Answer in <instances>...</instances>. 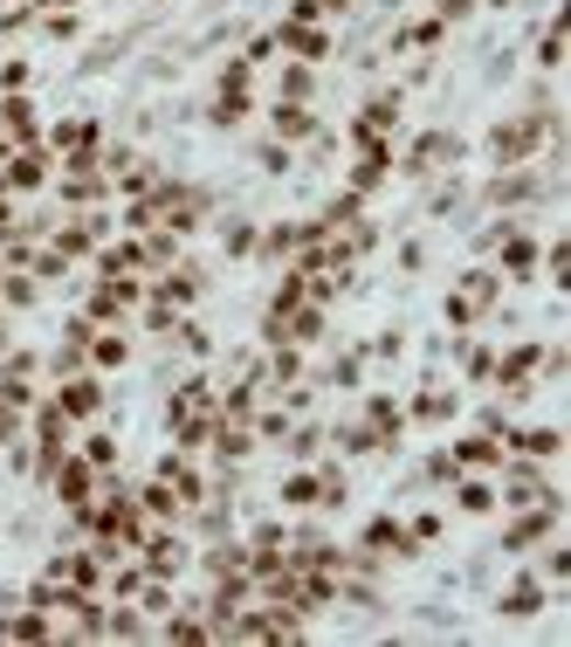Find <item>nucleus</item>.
<instances>
[{
  "label": "nucleus",
  "instance_id": "a18cd8bd",
  "mask_svg": "<svg viewBox=\"0 0 571 647\" xmlns=\"http://www.w3.org/2000/svg\"><path fill=\"white\" fill-rule=\"evenodd\" d=\"M282 21H324V0H290V8H282Z\"/></svg>",
  "mask_w": 571,
  "mask_h": 647
},
{
  "label": "nucleus",
  "instance_id": "79ce46f5",
  "mask_svg": "<svg viewBox=\"0 0 571 647\" xmlns=\"http://www.w3.org/2000/svg\"><path fill=\"white\" fill-rule=\"evenodd\" d=\"M248 83H255V63H242V56L221 63V90H248Z\"/></svg>",
  "mask_w": 571,
  "mask_h": 647
},
{
  "label": "nucleus",
  "instance_id": "b1692460",
  "mask_svg": "<svg viewBox=\"0 0 571 647\" xmlns=\"http://www.w3.org/2000/svg\"><path fill=\"white\" fill-rule=\"evenodd\" d=\"M455 503L469 510V516H489V510H496V482H482V476H455Z\"/></svg>",
  "mask_w": 571,
  "mask_h": 647
},
{
  "label": "nucleus",
  "instance_id": "c756f323",
  "mask_svg": "<svg viewBox=\"0 0 571 647\" xmlns=\"http://www.w3.org/2000/svg\"><path fill=\"white\" fill-rule=\"evenodd\" d=\"M331 442H337V448H345V455H372V448H385V442H379V434H372L366 421H345V427H337V434H331Z\"/></svg>",
  "mask_w": 571,
  "mask_h": 647
},
{
  "label": "nucleus",
  "instance_id": "393cba45",
  "mask_svg": "<svg viewBox=\"0 0 571 647\" xmlns=\"http://www.w3.org/2000/svg\"><path fill=\"white\" fill-rule=\"evenodd\" d=\"M103 634L111 640H145V613L132 600H111V613H103Z\"/></svg>",
  "mask_w": 571,
  "mask_h": 647
},
{
  "label": "nucleus",
  "instance_id": "f03ea898",
  "mask_svg": "<svg viewBox=\"0 0 571 647\" xmlns=\"http://www.w3.org/2000/svg\"><path fill=\"white\" fill-rule=\"evenodd\" d=\"M48 166H56V152H48V145H14L8 166H0V193H8V200L42 193L48 187Z\"/></svg>",
  "mask_w": 571,
  "mask_h": 647
},
{
  "label": "nucleus",
  "instance_id": "de8ad7c7",
  "mask_svg": "<svg viewBox=\"0 0 571 647\" xmlns=\"http://www.w3.org/2000/svg\"><path fill=\"white\" fill-rule=\"evenodd\" d=\"M242 63H276V35H255V42H248V56H242Z\"/></svg>",
  "mask_w": 571,
  "mask_h": 647
},
{
  "label": "nucleus",
  "instance_id": "a211bd4d",
  "mask_svg": "<svg viewBox=\"0 0 571 647\" xmlns=\"http://www.w3.org/2000/svg\"><path fill=\"white\" fill-rule=\"evenodd\" d=\"M366 427L379 434L385 448H393L400 434H406V413H400V400H385V393H372V400H366Z\"/></svg>",
  "mask_w": 571,
  "mask_h": 647
},
{
  "label": "nucleus",
  "instance_id": "f3484780",
  "mask_svg": "<svg viewBox=\"0 0 571 647\" xmlns=\"http://www.w3.org/2000/svg\"><path fill=\"white\" fill-rule=\"evenodd\" d=\"M448 455H455V469L482 476V469H496V461H503V442H496V434H469V442H455Z\"/></svg>",
  "mask_w": 571,
  "mask_h": 647
},
{
  "label": "nucleus",
  "instance_id": "412c9836",
  "mask_svg": "<svg viewBox=\"0 0 571 647\" xmlns=\"http://www.w3.org/2000/svg\"><path fill=\"white\" fill-rule=\"evenodd\" d=\"M282 338L290 345H317L324 338V303H296L290 317H282Z\"/></svg>",
  "mask_w": 571,
  "mask_h": 647
},
{
  "label": "nucleus",
  "instance_id": "58836bf2",
  "mask_svg": "<svg viewBox=\"0 0 571 647\" xmlns=\"http://www.w3.org/2000/svg\"><path fill=\"white\" fill-rule=\"evenodd\" d=\"M564 63V29L551 21V29H544V42H537V69H558Z\"/></svg>",
  "mask_w": 571,
  "mask_h": 647
},
{
  "label": "nucleus",
  "instance_id": "6e6552de",
  "mask_svg": "<svg viewBox=\"0 0 571 647\" xmlns=\"http://www.w3.org/2000/svg\"><path fill=\"white\" fill-rule=\"evenodd\" d=\"M276 48H290L296 63L317 69V63L331 56V29H324V21H282V29H276Z\"/></svg>",
  "mask_w": 571,
  "mask_h": 647
},
{
  "label": "nucleus",
  "instance_id": "f257e3e1",
  "mask_svg": "<svg viewBox=\"0 0 571 647\" xmlns=\"http://www.w3.org/2000/svg\"><path fill=\"white\" fill-rule=\"evenodd\" d=\"M138 565H145V579H179V572H187V565H193V545H187V537H179L172 524H159V531H145V545L132 551Z\"/></svg>",
  "mask_w": 571,
  "mask_h": 647
},
{
  "label": "nucleus",
  "instance_id": "473e14b6",
  "mask_svg": "<svg viewBox=\"0 0 571 647\" xmlns=\"http://www.w3.org/2000/svg\"><path fill=\"white\" fill-rule=\"evenodd\" d=\"M440 35H448V29H440V21L427 14V21H413V29H400L393 48H440Z\"/></svg>",
  "mask_w": 571,
  "mask_h": 647
},
{
  "label": "nucleus",
  "instance_id": "ea45409f",
  "mask_svg": "<svg viewBox=\"0 0 571 647\" xmlns=\"http://www.w3.org/2000/svg\"><path fill=\"white\" fill-rule=\"evenodd\" d=\"M255 166H262V172H290L296 159H290V145H282V138H269L262 152H255Z\"/></svg>",
  "mask_w": 571,
  "mask_h": 647
},
{
  "label": "nucleus",
  "instance_id": "09e8293b",
  "mask_svg": "<svg viewBox=\"0 0 571 647\" xmlns=\"http://www.w3.org/2000/svg\"><path fill=\"white\" fill-rule=\"evenodd\" d=\"M14 227H21V207H14L8 193H0V242H8V235H14Z\"/></svg>",
  "mask_w": 571,
  "mask_h": 647
},
{
  "label": "nucleus",
  "instance_id": "f704fd0d",
  "mask_svg": "<svg viewBox=\"0 0 571 647\" xmlns=\"http://www.w3.org/2000/svg\"><path fill=\"white\" fill-rule=\"evenodd\" d=\"M276 448H290V461H310V455L324 448V427H290V434H282Z\"/></svg>",
  "mask_w": 571,
  "mask_h": 647
},
{
  "label": "nucleus",
  "instance_id": "c9c22d12",
  "mask_svg": "<svg viewBox=\"0 0 571 647\" xmlns=\"http://www.w3.org/2000/svg\"><path fill=\"white\" fill-rule=\"evenodd\" d=\"M310 90H317L310 63H290V69H282V97H290V103H310Z\"/></svg>",
  "mask_w": 571,
  "mask_h": 647
},
{
  "label": "nucleus",
  "instance_id": "1a4fd4ad",
  "mask_svg": "<svg viewBox=\"0 0 571 647\" xmlns=\"http://www.w3.org/2000/svg\"><path fill=\"white\" fill-rule=\"evenodd\" d=\"M269 132H276L282 145H310V138L324 132V124H317V111H310V103H290V97H276V103H269Z\"/></svg>",
  "mask_w": 571,
  "mask_h": 647
},
{
  "label": "nucleus",
  "instance_id": "9b49d317",
  "mask_svg": "<svg viewBox=\"0 0 571 647\" xmlns=\"http://www.w3.org/2000/svg\"><path fill=\"white\" fill-rule=\"evenodd\" d=\"M385 179H393V145H385V138L358 145V166H351V179H345V187H351V193H379Z\"/></svg>",
  "mask_w": 571,
  "mask_h": 647
},
{
  "label": "nucleus",
  "instance_id": "dca6fc26",
  "mask_svg": "<svg viewBox=\"0 0 571 647\" xmlns=\"http://www.w3.org/2000/svg\"><path fill=\"white\" fill-rule=\"evenodd\" d=\"M537 606H544V585H537L530 572H524V579H510V585L496 592V613H503V620H530Z\"/></svg>",
  "mask_w": 571,
  "mask_h": 647
},
{
  "label": "nucleus",
  "instance_id": "72a5a7b5",
  "mask_svg": "<svg viewBox=\"0 0 571 647\" xmlns=\"http://www.w3.org/2000/svg\"><path fill=\"white\" fill-rule=\"evenodd\" d=\"M255 235H262V227H255V221H227V227H221V248H227V255H235V263H242V255H255Z\"/></svg>",
  "mask_w": 571,
  "mask_h": 647
},
{
  "label": "nucleus",
  "instance_id": "6ab92c4d",
  "mask_svg": "<svg viewBox=\"0 0 571 647\" xmlns=\"http://www.w3.org/2000/svg\"><path fill=\"white\" fill-rule=\"evenodd\" d=\"M248 90H214V103H206V124H214V132H235V124H248Z\"/></svg>",
  "mask_w": 571,
  "mask_h": 647
},
{
  "label": "nucleus",
  "instance_id": "cd10ccee",
  "mask_svg": "<svg viewBox=\"0 0 571 647\" xmlns=\"http://www.w3.org/2000/svg\"><path fill=\"white\" fill-rule=\"evenodd\" d=\"M35 290H42V282H35L29 269H0V303H8V310H29Z\"/></svg>",
  "mask_w": 571,
  "mask_h": 647
},
{
  "label": "nucleus",
  "instance_id": "20e7f679",
  "mask_svg": "<svg viewBox=\"0 0 571 647\" xmlns=\"http://www.w3.org/2000/svg\"><path fill=\"white\" fill-rule=\"evenodd\" d=\"M400 111H406V97H400V90H379L366 111L351 118V152L372 145V138H393V132H400Z\"/></svg>",
  "mask_w": 571,
  "mask_h": 647
},
{
  "label": "nucleus",
  "instance_id": "423d86ee",
  "mask_svg": "<svg viewBox=\"0 0 571 647\" xmlns=\"http://www.w3.org/2000/svg\"><path fill=\"white\" fill-rule=\"evenodd\" d=\"M544 489H551V476L537 469L530 455H510V476H503V489H496V503H510V510H530Z\"/></svg>",
  "mask_w": 571,
  "mask_h": 647
},
{
  "label": "nucleus",
  "instance_id": "2eb2a0df",
  "mask_svg": "<svg viewBox=\"0 0 571 647\" xmlns=\"http://www.w3.org/2000/svg\"><path fill=\"white\" fill-rule=\"evenodd\" d=\"M124 358H132V338H124V324H97V338H90V366H97V372H117Z\"/></svg>",
  "mask_w": 571,
  "mask_h": 647
},
{
  "label": "nucleus",
  "instance_id": "7ed1b4c3",
  "mask_svg": "<svg viewBox=\"0 0 571 647\" xmlns=\"http://www.w3.org/2000/svg\"><path fill=\"white\" fill-rule=\"evenodd\" d=\"M56 406L69 413L76 427H83V421H97V413L111 406V393H103V379H97V372H69V379H56Z\"/></svg>",
  "mask_w": 571,
  "mask_h": 647
},
{
  "label": "nucleus",
  "instance_id": "a19ab883",
  "mask_svg": "<svg viewBox=\"0 0 571 647\" xmlns=\"http://www.w3.org/2000/svg\"><path fill=\"white\" fill-rule=\"evenodd\" d=\"M255 442H282V434H290V413H255Z\"/></svg>",
  "mask_w": 571,
  "mask_h": 647
},
{
  "label": "nucleus",
  "instance_id": "0eeeda50",
  "mask_svg": "<svg viewBox=\"0 0 571 647\" xmlns=\"http://www.w3.org/2000/svg\"><path fill=\"white\" fill-rule=\"evenodd\" d=\"M461 159V138L455 132H427V138H413V152H406V179H427V172H440V166H455Z\"/></svg>",
  "mask_w": 571,
  "mask_h": 647
},
{
  "label": "nucleus",
  "instance_id": "603ef678",
  "mask_svg": "<svg viewBox=\"0 0 571 647\" xmlns=\"http://www.w3.org/2000/svg\"><path fill=\"white\" fill-rule=\"evenodd\" d=\"M14 345V331H8V317H0V352H8Z\"/></svg>",
  "mask_w": 571,
  "mask_h": 647
},
{
  "label": "nucleus",
  "instance_id": "2f4dec72",
  "mask_svg": "<svg viewBox=\"0 0 571 647\" xmlns=\"http://www.w3.org/2000/svg\"><path fill=\"white\" fill-rule=\"evenodd\" d=\"M69 269H76V263H69V255H56V248H35V255H29V276H35V282H63Z\"/></svg>",
  "mask_w": 571,
  "mask_h": 647
},
{
  "label": "nucleus",
  "instance_id": "f8f14e48",
  "mask_svg": "<svg viewBox=\"0 0 571 647\" xmlns=\"http://www.w3.org/2000/svg\"><path fill=\"white\" fill-rule=\"evenodd\" d=\"M496 248H503V269H496V276H516V282H530V276H537V255H544V248H537V235L510 227V235H503Z\"/></svg>",
  "mask_w": 571,
  "mask_h": 647
},
{
  "label": "nucleus",
  "instance_id": "c03bdc74",
  "mask_svg": "<svg viewBox=\"0 0 571 647\" xmlns=\"http://www.w3.org/2000/svg\"><path fill=\"white\" fill-rule=\"evenodd\" d=\"M29 21H35V8H29V0H21V8H8V14H0V35H21V29H29Z\"/></svg>",
  "mask_w": 571,
  "mask_h": 647
},
{
  "label": "nucleus",
  "instance_id": "3c124183",
  "mask_svg": "<svg viewBox=\"0 0 571 647\" xmlns=\"http://www.w3.org/2000/svg\"><path fill=\"white\" fill-rule=\"evenodd\" d=\"M358 8V0H324V14H351Z\"/></svg>",
  "mask_w": 571,
  "mask_h": 647
},
{
  "label": "nucleus",
  "instance_id": "c85d7f7f",
  "mask_svg": "<svg viewBox=\"0 0 571 647\" xmlns=\"http://www.w3.org/2000/svg\"><path fill=\"white\" fill-rule=\"evenodd\" d=\"M276 497H282V510H317V476L290 469V476H282V489H276Z\"/></svg>",
  "mask_w": 571,
  "mask_h": 647
},
{
  "label": "nucleus",
  "instance_id": "37998d69",
  "mask_svg": "<svg viewBox=\"0 0 571 647\" xmlns=\"http://www.w3.org/2000/svg\"><path fill=\"white\" fill-rule=\"evenodd\" d=\"M358 372H366V358H358V352H345V358L331 366V386H358Z\"/></svg>",
  "mask_w": 571,
  "mask_h": 647
},
{
  "label": "nucleus",
  "instance_id": "aec40b11",
  "mask_svg": "<svg viewBox=\"0 0 571 647\" xmlns=\"http://www.w3.org/2000/svg\"><path fill=\"white\" fill-rule=\"evenodd\" d=\"M455 297H461V303H469L475 317H482V310L503 297V276H496V269H469V276H461V290H455Z\"/></svg>",
  "mask_w": 571,
  "mask_h": 647
},
{
  "label": "nucleus",
  "instance_id": "4be33fe9",
  "mask_svg": "<svg viewBox=\"0 0 571 647\" xmlns=\"http://www.w3.org/2000/svg\"><path fill=\"white\" fill-rule=\"evenodd\" d=\"M324 227H331V235H345V227H358V221H366V193H331V207H324V214H317Z\"/></svg>",
  "mask_w": 571,
  "mask_h": 647
},
{
  "label": "nucleus",
  "instance_id": "39448f33",
  "mask_svg": "<svg viewBox=\"0 0 571 647\" xmlns=\"http://www.w3.org/2000/svg\"><path fill=\"white\" fill-rule=\"evenodd\" d=\"M48 497H56L63 510H83V503H97V469H90V461L69 448V455H63V469L48 476Z\"/></svg>",
  "mask_w": 571,
  "mask_h": 647
},
{
  "label": "nucleus",
  "instance_id": "e433bc0d",
  "mask_svg": "<svg viewBox=\"0 0 571 647\" xmlns=\"http://www.w3.org/2000/svg\"><path fill=\"white\" fill-rule=\"evenodd\" d=\"M455 413V393H421L413 400V421H448Z\"/></svg>",
  "mask_w": 571,
  "mask_h": 647
},
{
  "label": "nucleus",
  "instance_id": "5701e85b",
  "mask_svg": "<svg viewBox=\"0 0 571 647\" xmlns=\"http://www.w3.org/2000/svg\"><path fill=\"white\" fill-rule=\"evenodd\" d=\"M255 255H269V263H290V255H296V221H269L262 235H255Z\"/></svg>",
  "mask_w": 571,
  "mask_h": 647
},
{
  "label": "nucleus",
  "instance_id": "49530a36",
  "mask_svg": "<svg viewBox=\"0 0 571 647\" xmlns=\"http://www.w3.org/2000/svg\"><path fill=\"white\" fill-rule=\"evenodd\" d=\"M551 282H558V290H564V282H571V248H564V242L551 248Z\"/></svg>",
  "mask_w": 571,
  "mask_h": 647
},
{
  "label": "nucleus",
  "instance_id": "8fccbe9b",
  "mask_svg": "<svg viewBox=\"0 0 571 647\" xmlns=\"http://www.w3.org/2000/svg\"><path fill=\"white\" fill-rule=\"evenodd\" d=\"M564 572H571V551L551 545V558H544V579H564Z\"/></svg>",
  "mask_w": 571,
  "mask_h": 647
},
{
  "label": "nucleus",
  "instance_id": "bb28decb",
  "mask_svg": "<svg viewBox=\"0 0 571 647\" xmlns=\"http://www.w3.org/2000/svg\"><path fill=\"white\" fill-rule=\"evenodd\" d=\"M296 303H310V282H303V269L290 263V269H282V282H276V297H269V310H276V317H290Z\"/></svg>",
  "mask_w": 571,
  "mask_h": 647
},
{
  "label": "nucleus",
  "instance_id": "a878e982",
  "mask_svg": "<svg viewBox=\"0 0 571 647\" xmlns=\"http://www.w3.org/2000/svg\"><path fill=\"white\" fill-rule=\"evenodd\" d=\"M76 455H83V461H90L97 476H103V469H117V434H103V427H90L83 442H76Z\"/></svg>",
  "mask_w": 571,
  "mask_h": 647
},
{
  "label": "nucleus",
  "instance_id": "7c9ffc66",
  "mask_svg": "<svg viewBox=\"0 0 571 647\" xmlns=\"http://www.w3.org/2000/svg\"><path fill=\"white\" fill-rule=\"evenodd\" d=\"M35 372H42L35 352H8L0 358V386H35Z\"/></svg>",
  "mask_w": 571,
  "mask_h": 647
},
{
  "label": "nucleus",
  "instance_id": "4468645a",
  "mask_svg": "<svg viewBox=\"0 0 571 647\" xmlns=\"http://www.w3.org/2000/svg\"><path fill=\"white\" fill-rule=\"evenodd\" d=\"M214 421H221V413H172V421H166L172 427V448L179 455H200L206 442H214Z\"/></svg>",
  "mask_w": 571,
  "mask_h": 647
},
{
  "label": "nucleus",
  "instance_id": "4c0bfd02",
  "mask_svg": "<svg viewBox=\"0 0 571 647\" xmlns=\"http://www.w3.org/2000/svg\"><path fill=\"white\" fill-rule=\"evenodd\" d=\"M21 434H29V413H21V406H8V400H0V448H14V442H21Z\"/></svg>",
  "mask_w": 571,
  "mask_h": 647
},
{
  "label": "nucleus",
  "instance_id": "ddd939ff",
  "mask_svg": "<svg viewBox=\"0 0 571 647\" xmlns=\"http://www.w3.org/2000/svg\"><path fill=\"white\" fill-rule=\"evenodd\" d=\"M132 497H138V510L152 516V524H179V516H187V503H179V489L166 476H152L145 489H132Z\"/></svg>",
  "mask_w": 571,
  "mask_h": 647
},
{
  "label": "nucleus",
  "instance_id": "9d476101",
  "mask_svg": "<svg viewBox=\"0 0 571 647\" xmlns=\"http://www.w3.org/2000/svg\"><path fill=\"white\" fill-rule=\"evenodd\" d=\"M0 132H8V145H42V118H35V97L29 90L0 97Z\"/></svg>",
  "mask_w": 571,
  "mask_h": 647
}]
</instances>
